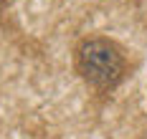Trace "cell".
Segmentation results:
<instances>
[{
	"mask_svg": "<svg viewBox=\"0 0 147 139\" xmlns=\"http://www.w3.org/2000/svg\"><path fill=\"white\" fill-rule=\"evenodd\" d=\"M74 68L96 91H112L124 81L127 74V56L117 41L104 35L81 38L74 51Z\"/></svg>",
	"mask_w": 147,
	"mask_h": 139,
	"instance_id": "cell-1",
	"label": "cell"
},
{
	"mask_svg": "<svg viewBox=\"0 0 147 139\" xmlns=\"http://www.w3.org/2000/svg\"><path fill=\"white\" fill-rule=\"evenodd\" d=\"M8 5H10V0H0V10H5Z\"/></svg>",
	"mask_w": 147,
	"mask_h": 139,
	"instance_id": "cell-2",
	"label": "cell"
}]
</instances>
